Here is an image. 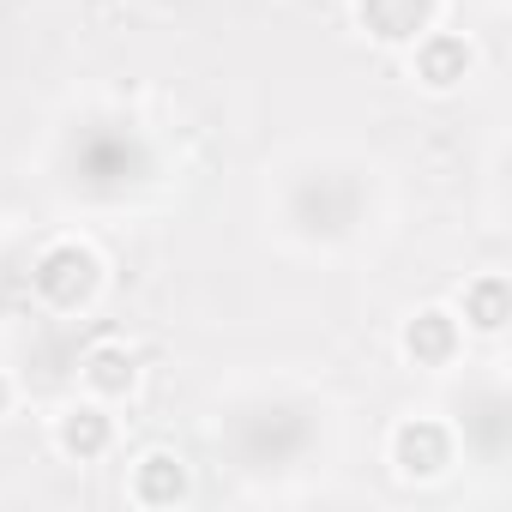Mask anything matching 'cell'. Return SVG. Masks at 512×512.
<instances>
[{
  "instance_id": "obj_9",
  "label": "cell",
  "mask_w": 512,
  "mask_h": 512,
  "mask_svg": "<svg viewBox=\"0 0 512 512\" xmlns=\"http://www.w3.org/2000/svg\"><path fill=\"white\" fill-rule=\"evenodd\" d=\"M506 314H512L506 278H476V284L464 290V320H470L476 332H500V326H506Z\"/></svg>"
},
{
  "instance_id": "obj_8",
  "label": "cell",
  "mask_w": 512,
  "mask_h": 512,
  "mask_svg": "<svg viewBox=\"0 0 512 512\" xmlns=\"http://www.w3.org/2000/svg\"><path fill=\"white\" fill-rule=\"evenodd\" d=\"M133 380H139L133 350H121V344H97V350L85 356V386H91V392L121 398V392H133Z\"/></svg>"
},
{
  "instance_id": "obj_2",
  "label": "cell",
  "mask_w": 512,
  "mask_h": 512,
  "mask_svg": "<svg viewBox=\"0 0 512 512\" xmlns=\"http://www.w3.org/2000/svg\"><path fill=\"white\" fill-rule=\"evenodd\" d=\"M392 464H398L404 476H440V470L452 464V434H446L440 422L416 416V422H404V428L392 434Z\"/></svg>"
},
{
  "instance_id": "obj_4",
  "label": "cell",
  "mask_w": 512,
  "mask_h": 512,
  "mask_svg": "<svg viewBox=\"0 0 512 512\" xmlns=\"http://www.w3.org/2000/svg\"><path fill=\"white\" fill-rule=\"evenodd\" d=\"M464 73H470V43H464V37H452V31L416 37V79H422L428 91H452Z\"/></svg>"
},
{
  "instance_id": "obj_5",
  "label": "cell",
  "mask_w": 512,
  "mask_h": 512,
  "mask_svg": "<svg viewBox=\"0 0 512 512\" xmlns=\"http://www.w3.org/2000/svg\"><path fill=\"white\" fill-rule=\"evenodd\" d=\"M404 356H410L416 368H446V362L458 356V320H452L446 308L416 314V320L404 326Z\"/></svg>"
},
{
  "instance_id": "obj_10",
  "label": "cell",
  "mask_w": 512,
  "mask_h": 512,
  "mask_svg": "<svg viewBox=\"0 0 512 512\" xmlns=\"http://www.w3.org/2000/svg\"><path fill=\"white\" fill-rule=\"evenodd\" d=\"M13 404V386H7V374H0V410H7Z\"/></svg>"
},
{
  "instance_id": "obj_1",
  "label": "cell",
  "mask_w": 512,
  "mask_h": 512,
  "mask_svg": "<svg viewBox=\"0 0 512 512\" xmlns=\"http://www.w3.org/2000/svg\"><path fill=\"white\" fill-rule=\"evenodd\" d=\"M31 284H37V296H43L49 308L73 314V308H85V302L97 296L103 266H97V253H91L85 241H55L43 260L31 266Z\"/></svg>"
},
{
  "instance_id": "obj_7",
  "label": "cell",
  "mask_w": 512,
  "mask_h": 512,
  "mask_svg": "<svg viewBox=\"0 0 512 512\" xmlns=\"http://www.w3.org/2000/svg\"><path fill=\"white\" fill-rule=\"evenodd\" d=\"M109 440H115V428H109V416H103L97 404H79V410L61 416V452H67V458L91 464V458L109 452Z\"/></svg>"
},
{
  "instance_id": "obj_6",
  "label": "cell",
  "mask_w": 512,
  "mask_h": 512,
  "mask_svg": "<svg viewBox=\"0 0 512 512\" xmlns=\"http://www.w3.org/2000/svg\"><path fill=\"white\" fill-rule=\"evenodd\" d=\"M181 494H187V470L175 452H145L133 464V500L139 506H175Z\"/></svg>"
},
{
  "instance_id": "obj_3",
  "label": "cell",
  "mask_w": 512,
  "mask_h": 512,
  "mask_svg": "<svg viewBox=\"0 0 512 512\" xmlns=\"http://www.w3.org/2000/svg\"><path fill=\"white\" fill-rule=\"evenodd\" d=\"M356 13L368 25V37L380 43H416L434 19V0H356Z\"/></svg>"
}]
</instances>
